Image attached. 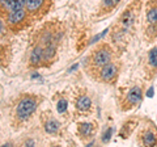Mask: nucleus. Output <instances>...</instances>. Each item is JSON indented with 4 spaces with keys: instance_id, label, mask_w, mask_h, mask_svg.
Masks as SVG:
<instances>
[{
    "instance_id": "nucleus-1",
    "label": "nucleus",
    "mask_w": 157,
    "mask_h": 147,
    "mask_svg": "<svg viewBox=\"0 0 157 147\" xmlns=\"http://www.w3.org/2000/svg\"><path fill=\"white\" fill-rule=\"evenodd\" d=\"M37 105H38L37 100L34 97H25V99H22L17 105V110H16L17 117L22 121L29 118L30 114L37 109Z\"/></svg>"
},
{
    "instance_id": "nucleus-2",
    "label": "nucleus",
    "mask_w": 157,
    "mask_h": 147,
    "mask_svg": "<svg viewBox=\"0 0 157 147\" xmlns=\"http://www.w3.org/2000/svg\"><path fill=\"white\" fill-rule=\"evenodd\" d=\"M110 61H111V53L106 46L98 49V50H96L94 54H93V63H94L97 67L105 66L107 63H110Z\"/></svg>"
},
{
    "instance_id": "nucleus-3",
    "label": "nucleus",
    "mask_w": 157,
    "mask_h": 147,
    "mask_svg": "<svg viewBox=\"0 0 157 147\" xmlns=\"http://www.w3.org/2000/svg\"><path fill=\"white\" fill-rule=\"evenodd\" d=\"M117 75V67L113 63H107V65L102 66L101 70V79L104 81H111Z\"/></svg>"
},
{
    "instance_id": "nucleus-4",
    "label": "nucleus",
    "mask_w": 157,
    "mask_h": 147,
    "mask_svg": "<svg viewBox=\"0 0 157 147\" xmlns=\"http://www.w3.org/2000/svg\"><path fill=\"white\" fill-rule=\"evenodd\" d=\"M2 7L6 8L8 12H13L17 9L26 7V0H3Z\"/></svg>"
},
{
    "instance_id": "nucleus-5",
    "label": "nucleus",
    "mask_w": 157,
    "mask_h": 147,
    "mask_svg": "<svg viewBox=\"0 0 157 147\" xmlns=\"http://www.w3.org/2000/svg\"><path fill=\"white\" fill-rule=\"evenodd\" d=\"M25 17H26V9L21 8V9H17V11L9 12L8 22L11 24V25H16V24H20L22 20H25Z\"/></svg>"
},
{
    "instance_id": "nucleus-6",
    "label": "nucleus",
    "mask_w": 157,
    "mask_h": 147,
    "mask_svg": "<svg viewBox=\"0 0 157 147\" xmlns=\"http://www.w3.org/2000/svg\"><path fill=\"white\" fill-rule=\"evenodd\" d=\"M140 100H141V89L139 87H134L128 92L127 102H130V104H137V102H140Z\"/></svg>"
},
{
    "instance_id": "nucleus-7",
    "label": "nucleus",
    "mask_w": 157,
    "mask_h": 147,
    "mask_svg": "<svg viewBox=\"0 0 157 147\" xmlns=\"http://www.w3.org/2000/svg\"><path fill=\"white\" fill-rule=\"evenodd\" d=\"M43 59V50L39 46H37L30 54V63L32 65H38Z\"/></svg>"
},
{
    "instance_id": "nucleus-8",
    "label": "nucleus",
    "mask_w": 157,
    "mask_h": 147,
    "mask_svg": "<svg viewBox=\"0 0 157 147\" xmlns=\"http://www.w3.org/2000/svg\"><path fill=\"white\" fill-rule=\"evenodd\" d=\"M90 105H92V101H90V99L89 97H86V96H81L80 99L77 100V104H76V108L78 110H82V112H85V110H88L90 108Z\"/></svg>"
},
{
    "instance_id": "nucleus-9",
    "label": "nucleus",
    "mask_w": 157,
    "mask_h": 147,
    "mask_svg": "<svg viewBox=\"0 0 157 147\" xmlns=\"http://www.w3.org/2000/svg\"><path fill=\"white\" fill-rule=\"evenodd\" d=\"M45 0H26V9L29 12H37L43 6Z\"/></svg>"
},
{
    "instance_id": "nucleus-10",
    "label": "nucleus",
    "mask_w": 157,
    "mask_h": 147,
    "mask_svg": "<svg viewBox=\"0 0 157 147\" xmlns=\"http://www.w3.org/2000/svg\"><path fill=\"white\" fill-rule=\"evenodd\" d=\"M59 127H60V124H59L58 121H55V120H50V121H47L45 124V130L47 131V133H50V134L58 133Z\"/></svg>"
},
{
    "instance_id": "nucleus-11",
    "label": "nucleus",
    "mask_w": 157,
    "mask_h": 147,
    "mask_svg": "<svg viewBox=\"0 0 157 147\" xmlns=\"http://www.w3.org/2000/svg\"><path fill=\"white\" fill-rule=\"evenodd\" d=\"M92 130H93L92 124H80V126H78V133L81 134V137L90 135Z\"/></svg>"
},
{
    "instance_id": "nucleus-12",
    "label": "nucleus",
    "mask_w": 157,
    "mask_h": 147,
    "mask_svg": "<svg viewBox=\"0 0 157 147\" xmlns=\"http://www.w3.org/2000/svg\"><path fill=\"white\" fill-rule=\"evenodd\" d=\"M54 55H55V46L48 43V45L45 47V50H43V59L48 61V59H51Z\"/></svg>"
},
{
    "instance_id": "nucleus-13",
    "label": "nucleus",
    "mask_w": 157,
    "mask_h": 147,
    "mask_svg": "<svg viewBox=\"0 0 157 147\" xmlns=\"http://www.w3.org/2000/svg\"><path fill=\"white\" fill-rule=\"evenodd\" d=\"M143 143L145 146H153L156 143V137H155V134L151 133V131L145 133V135L143 137Z\"/></svg>"
},
{
    "instance_id": "nucleus-14",
    "label": "nucleus",
    "mask_w": 157,
    "mask_h": 147,
    "mask_svg": "<svg viewBox=\"0 0 157 147\" xmlns=\"http://www.w3.org/2000/svg\"><path fill=\"white\" fill-rule=\"evenodd\" d=\"M147 18L151 24H156L157 22V8H152L147 13Z\"/></svg>"
},
{
    "instance_id": "nucleus-15",
    "label": "nucleus",
    "mask_w": 157,
    "mask_h": 147,
    "mask_svg": "<svg viewBox=\"0 0 157 147\" xmlns=\"http://www.w3.org/2000/svg\"><path fill=\"white\" fill-rule=\"evenodd\" d=\"M149 63L153 67H157V49H152L149 51Z\"/></svg>"
},
{
    "instance_id": "nucleus-16",
    "label": "nucleus",
    "mask_w": 157,
    "mask_h": 147,
    "mask_svg": "<svg viewBox=\"0 0 157 147\" xmlns=\"http://www.w3.org/2000/svg\"><path fill=\"white\" fill-rule=\"evenodd\" d=\"M67 101L66 100H59L58 101V104H56V110L59 112V113H64V112L67 110Z\"/></svg>"
},
{
    "instance_id": "nucleus-17",
    "label": "nucleus",
    "mask_w": 157,
    "mask_h": 147,
    "mask_svg": "<svg viewBox=\"0 0 157 147\" xmlns=\"http://www.w3.org/2000/svg\"><path fill=\"white\" fill-rule=\"evenodd\" d=\"M102 3H104V6L109 7V8H113L115 7L118 3H119V0H102Z\"/></svg>"
},
{
    "instance_id": "nucleus-18",
    "label": "nucleus",
    "mask_w": 157,
    "mask_h": 147,
    "mask_svg": "<svg viewBox=\"0 0 157 147\" xmlns=\"http://www.w3.org/2000/svg\"><path fill=\"white\" fill-rule=\"evenodd\" d=\"M111 133H113V130L111 129H107L106 131H105V134H104V137H102V142H109L110 141V138H111Z\"/></svg>"
},
{
    "instance_id": "nucleus-19",
    "label": "nucleus",
    "mask_w": 157,
    "mask_h": 147,
    "mask_svg": "<svg viewBox=\"0 0 157 147\" xmlns=\"http://www.w3.org/2000/svg\"><path fill=\"white\" fill-rule=\"evenodd\" d=\"M76 68H78V63H77V65H73V66L70 68V70H68V72H72V71H75Z\"/></svg>"
},
{
    "instance_id": "nucleus-20",
    "label": "nucleus",
    "mask_w": 157,
    "mask_h": 147,
    "mask_svg": "<svg viewBox=\"0 0 157 147\" xmlns=\"http://www.w3.org/2000/svg\"><path fill=\"white\" fill-rule=\"evenodd\" d=\"M147 96H148V97H152V96H153V88H151V89L148 91V93H147Z\"/></svg>"
},
{
    "instance_id": "nucleus-21",
    "label": "nucleus",
    "mask_w": 157,
    "mask_h": 147,
    "mask_svg": "<svg viewBox=\"0 0 157 147\" xmlns=\"http://www.w3.org/2000/svg\"><path fill=\"white\" fill-rule=\"evenodd\" d=\"M0 32H2V24H0Z\"/></svg>"
},
{
    "instance_id": "nucleus-22",
    "label": "nucleus",
    "mask_w": 157,
    "mask_h": 147,
    "mask_svg": "<svg viewBox=\"0 0 157 147\" xmlns=\"http://www.w3.org/2000/svg\"><path fill=\"white\" fill-rule=\"evenodd\" d=\"M2 3H3V0H0V6H2Z\"/></svg>"
}]
</instances>
